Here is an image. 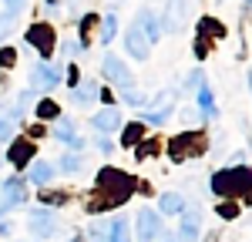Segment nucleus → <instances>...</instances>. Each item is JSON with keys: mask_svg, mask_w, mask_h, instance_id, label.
Here are the masks:
<instances>
[{"mask_svg": "<svg viewBox=\"0 0 252 242\" xmlns=\"http://www.w3.org/2000/svg\"><path fill=\"white\" fill-rule=\"evenodd\" d=\"M7 138H10V121L0 118V141H7Z\"/></svg>", "mask_w": 252, "mask_h": 242, "instance_id": "nucleus-36", "label": "nucleus"}, {"mask_svg": "<svg viewBox=\"0 0 252 242\" xmlns=\"http://www.w3.org/2000/svg\"><path fill=\"white\" fill-rule=\"evenodd\" d=\"M249 91H252V71H249Z\"/></svg>", "mask_w": 252, "mask_h": 242, "instance_id": "nucleus-42", "label": "nucleus"}, {"mask_svg": "<svg viewBox=\"0 0 252 242\" xmlns=\"http://www.w3.org/2000/svg\"><path fill=\"white\" fill-rule=\"evenodd\" d=\"M115 30H118V17L108 14V17H104V30H101V44H111V40H115Z\"/></svg>", "mask_w": 252, "mask_h": 242, "instance_id": "nucleus-26", "label": "nucleus"}, {"mask_svg": "<svg viewBox=\"0 0 252 242\" xmlns=\"http://www.w3.org/2000/svg\"><path fill=\"white\" fill-rule=\"evenodd\" d=\"M185 88H189V91H198V88H202V71H192L189 81H185Z\"/></svg>", "mask_w": 252, "mask_h": 242, "instance_id": "nucleus-32", "label": "nucleus"}, {"mask_svg": "<svg viewBox=\"0 0 252 242\" xmlns=\"http://www.w3.org/2000/svg\"><path fill=\"white\" fill-rule=\"evenodd\" d=\"M152 155H158V141L148 138V141H138V161L152 158Z\"/></svg>", "mask_w": 252, "mask_h": 242, "instance_id": "nucleus-27", "label": "nucleus"}, {"mask_svg": "<svg viewBox=\"0 0 252 242\" xmlns=\"http://www.w3.org/2000/svg\"><path fill=\"white\" fill-rule=\"evenodd\" d=\"M14 64H17V51L14 47H3L0 51V67H14Z\"/></svg>", "mask_w": 252, "mask_h": 242, "instance_id": "nucleus-30", "label": "nucleus"}, {"mask_svg": "<svg viewBox=\"0 0 252 242\" xmlns=\"http://www.w3.org/2000/svg\"><path fill=\"white\" fill-rule=\"evenodd\" d=\"M91 124H94V131H101V135L118 131V128H121V111H118V108H101L94 118H91Z\"/></svg>", "mask_w": 252, "mask_h": 242, "instance_id": "nucleus-15", "label": "nucleus"}, {"mask_svg": "<svg viewBox=\"0 0 252 242\" xmlns=\"http://www.w3.org/2000/svg\"><path fill=\"white\" fill-rule=\"evenodd\" d=\"M198 34H202V37H205V34H212V37H222V34H225V27H222V24H219V20H198Z\"/></svg>", "mask_w": 252, "mask_h": 242, "instance_id": "nucleus-25", "label": "nucleus"}, {"mask_svg": "<svg viewBox=\"0 0 252 242\" xmlns=\"http://www.w3.org/2000/svg\"><path fill=\"white\" fill-rule=\"evenodd\" d=\"M71 98H74V104H91V101L101 98V84L97 81H78L71 88Z\"/></svg>", "mask_w": 252, "mask_h": 242, "instance_id": "nucleus-16", "label": "nucleus"}, {"mask_svg": "<svg viewBox=\"0 0 252 242\" xmlns=\"http://www.w3.org/2000/svg\"><path fill=\"white\" fill-rule=\"evenodd\" d=\"M88 236H91V242H108V225L104 222H91L88 225Z\"/></svg>", "mask_w": 252, "mask_h": 242, "instance_id": "nucleus-28", "label": "nucleus"}, {"mask_svg": "<svg viewBox=\"0 0 252 242\" xmlns=\"http://www.w3.org/2000/svg\"><path fill=\"white\" fill-rule=\"evenodd\" d=\"M246 10H252V0H246Z\"/></svg>", "mask_w": 252, "mask_h": 242, "instance_id": "nucleus-41", "label": "nucleus"}, {"mask_svg": "<svg viewBox=\"0 0 252 242\" xmlns=\"http://www.w3.org/2000/svg\"><path fill=\"white\" fill-rule=\"evenodd\" d=\"M40 199H44V202H54V205H61V202H67V195H47V192H44Z\"/></svg>", "mask_w": 252, "mask_h": 242, "instance_id": "nucleus-37", "label": "nucleus"}, {"mask_svg": "<svg viewBox=\"0 0 252 242\" xmlns=\"http://www.w3.org/2000/svg\"><path fill=\"white\" fill-rule=\"evenodd\" d=\"M178 219H182V236H178V242H198V232H202V212L185 209Z\"/></svg>", "mask_w": 252, "mask_h": 242, "instance_id": "nucleus-13", "label": "nucleus"}, {"mask_svg": "<svg viewBox=\"0 0 252 242\" xmlns=\"http://www.w3.org/2000/svg\"><path fill=\"white\" fill-rule=\"evenodd\" d=\"M108 242H131V225H128L125 215H118V219L111 222V229H108Z\"/></svg>", "mask_w": 252, "mask_h": 242, "instance_id": "nucleus-20", "label": "nucleus"}, {"mask_svg": "<svg viewBox=\"0 0 252 242\" xmlns=\"http://www.w3.org/2000/svg\"><path fill=\"white\" fill-rule=\"evenodd\" d=\"M37 155V148H34V141H14L10 145V155L7 158L14 161L17 168H24V165H31V158Z\"/></svg>", "mask_w": 252, "mask_h": 242, "instance_id": "nucleus-17", "label": "nucleus"}, {"mask_svg": "<svg viewBox=\"0 0 252 242\" xmlns=\"http://www.w3.org/2000/svg\"><path fill=\"white\" fill-rule=\"evenodd\" d=\"M37 118L40 121H58L61 118V108L54 101H37Z\"/></svg>", "mask_w": 252, "mask_h": 242, "instance_id": "nucleus-24", "label": "nucleus"}, {"mask_svg": "<svg viewBox=\"0 0 252 242\" xmlns=\"http://www.w3.org/2000/svg\"><path fill=\"white\" fill-rule=\"evenodd\" d=\"M10 14H0V37H7V30H10Z\"/></svg>", "mask_w": 252, "mask_h": 242, "instance_id": "nucleus-35", "label": "nucleus"}, {"mask_svg": "<svg viewBox=\"0 0 252 242\" xmlns=\"http://www.w3.org/2000/svg\"><path fill=\"white\" fill-rule=\"evenodd\" d=\"M215 215H222V219H235V215H239V205H235V202H219V205H215Z\"/></svg>", "mask_w": 252, "mask_h": 242, "instance_id": "nucleus-29", "label": "nucleus"}, {"mask_svg": "<svg viewBox=\"0 0 252 242\" xmlns=\"http://www.w3.org/2000/svg\"><path fill=\"white\" fill-rule=\"evenodd\" d=\"M61 172H81V158H74V155H67V158H61Z\"/></svg>", "mask_w": 252, "mask_h": 242, "instance_id": "nucleus-31", "label": "nucleus"}, {"mask_svg": "<svg viewBox=\"0 0 252 242\" xmlns=\"http://www.w3.org/2000/svg\"><path fill=\"white\" fill-rule=\"evenodd\" d=\"M172 104H175V91H161L148 108H141V118L148 124H155V128H161L165 121L172 118Z\"/></svg>", "mask_w": 252, "mask_h": 242, "instance_id": "nucleus-5", "label": "nucleus"}, {"mask_svg": "<svg viewBox=\"0 0 252 242\" xmlns=\"http://www.w3.org/2000/svg\"><path fill=\"white\" fill-rule=\"evenodd\" d=\"M51 179H54V165H47V161H34V165H31V182L47 185Z\"/></svg>", "mask_w": 252, "mask_h": 242, "instance_id": "nucleus-22", "label": "nucleus"}, {"mask_svg": "<svg viewBox=\"0 0 252 242\" xmlns=\"http://www.w3.org/2000/svg\"><path fill=\"white\" fill-rule=\"evenodd\" d=\"M97 148H101V151H104V155H108V151H111V148H115V145H111V141H108V138H97Z\"/></svg>", "mask_w": 252, "mask_h": 242, "instance_id": "nucleus-38", "label": "nucleus"}, {"mask_svg": "<svg viewBox=\"0 0 252 242\" xmlns=\"http://www.w3.org/2000/svg\"><path fill=\"white\" fill-rule=\"evenodd\" d=\"M141 135H145V124H141V121H131V124L125 128V135H121V145H125V148H128V145H138Z\"/></svg>", "mask_w": 252, "mask_h": 242, "instance_id": "nucleus-23", "label": "nucleus"}, {"mask_svg": "<svg viewBox=\"0 0 252 242\" xmlns=\"http://www.w3.org/2000/svg\"><path fill=\"white\" fill-rule=\"evenodd\" d=\"M71 242H81V239H78V236H74V239H71Z\"/></svg>", "mask_w": 252, "mask_h": 242, "instance_id": "nucleus-44", "label": "nucleus"}, {"mask_svg": "<svg viewBox=\"0 0 252 242\" xmlns=\"http://www.w3.org/2000/svg\"><path fill=\"white\" fill-rule=\"evenodd\" d=\"M104 78L111 81L118 91H128V88H135V78H131V71L125 67V60L118 58V54H108V58H104Z\"/></svg>", "mask_w": 252, "mask_h": 242, "instance_id": "nucleus-6", "label": "nucleus"}, {"mask_svg": "<svg viewBox=\"0 0 252 242\" xmlns=\"http://www.w3.org/2000/svg\"><path fill=\"white\" fill-rule=\"evenodd\" d=\"M27 44H34L40 54H51V51H54V30H51L47 24H34V27L27 30Z\"/></svg>", "mask_w": 252, "mask_h": 242, "instance_id": "nucleus-14", "label": "nucleus"}, {"mask_svg": "<svg viewBox=\"0 0 252 242\" xmlns=\"http://www.w3.org/2000/svg\"><path fill=\"white\" fill-rule=\"evenodd\" d=\"M27 229H31L37 239H54V236L61 232V222H58V215H54L51 209L37 205V209H31V215H27Z\"/></svg>", "mask_w": 252, "mask_h": 242, "instance_id": "nucleus-3", "label": "nucleus"}, {"mask_svg": "<svg viewBox=\"0 0 252 242\" xmlns=\"http://www.w3.org/2000/svg\"><path fill=\"white\" fill-rule=\"evenodd\" d=\"M3 88H7V78H3V74H0V91H3Z\"/></svg>", "mask_w": 252, "mask_h": 242, "instance_id": "nucleus-39", "label": "nucleus"}, {"mask_svg": "<svg viewBox=\"0 0 252 242\" xmlns=\"http://www.w3.org/2000/svg\"><path fill=\"white\" fill-rule=\"evenodd\" d=\"M202 151H205V138H202L198 131L178 135V138H172V145H168L172 161H185V158H192V155H202Z\"/></svg>", "mask_w": 252, "mask_h": 242, "instance_id": "nucleus-4", "label": "nucleus"}, {"mask_svg": "<svg viewBox=\"0 0 252 242\" xmlns=\"http://www.w3.org/2000/svg\"><path fill=\"white\" fill-rule=\"evenodd\" d=\"M158 209H161V215H182V212H185V199H182L178 192H165V195L158 199Z\"/></svg>", "mask_w": 252, "mask_h": 242, "instance_id": "nucleus-19", "label": "nucleus"}, {"mask_svg": "<svg viewBox=\"0 0 252 242\" xmlns=\"http://www.w3.org/2000/svg\"><path fill=\"white\" fill-rule=\"evenodd\" d=\"M135 24L141 27V34L148 37V44H158V37H161V17H155L152 7H141L138 17H135Z\"/></svg>", "mask_w": 252, "mask_h": 242, "instance_id": "nucleus-9", "label": "nucleus"}, {"mask_svg": "<svg viewBox=\"0 0 252 242\" xmlns=\"http://www.w3.org/2000/svg\"><path fill=\"white\" fill-rule=\"evenodd\" d=\"M31 84H34V88H44V91H51V88H58V84H61V71H58V67H51V64H34V67H31Z\"/></svg>", "mask_w": 252, "mask_h": 242, "instance_id": "nucleus-10", "label": "nucleus"}, {"mask_svg": "<svg viewBox=\"0 0 252 242\" xmlns=\"http://www.w3.org/2000/svg\"><path fill=\"white\" fill-rule=\"evenodd\" d=\"M0 195H3V209L10 212V209H17L20 202H24V179L20 175H14V179H7V182H0Z\"/></svg>", "mask_w": 252, "mask_h": 242, "instance_id": "nucleus-11", "label": "nucleus"}, {"mask_svg": "<svg viewBox=\"0 0 252 242\" xmlns=\"http://www.w3.org/2000/svg\"><path fill=\"white\" fill-rule=\"evenodd\" d=\"M161 232V222L152 209H141L138 212V242H155V236Z\"/></svg>", "mask_w": 252, "mask_h": 242, "instance_id": "nucleus-12", "label": "nucleus"}, {"mask_svg": "<svg viewBox=\"0 0 252 242\" xmlns=\"http://www.w3.org/2000/svg\"><path fill=\"white\" fill-rule=\"evenodd\" d=\"M138 182L128 175V172H118V168H101L97 172V195L91 199V212H108L135 192Z\"/></svg>", "mask_w": 252, "mask_h": 242, "instance_id": "nucleus-1", "label": "nucleus"}, {"mask_svg": "<svg viewBox=\"0 0 252 242\" xmlns=\"http://www.w3.org/2000/svg\"><path fill=\"white\" fill-rule=\"evenodd\" d=\"M198 111H202V118H219V108H215V98H212V91H209V88H205V84H202V88H198Z\"/></svg>", "mask_w": 252, "mask_h": 242, "instance_id": "nucleus-21", "label": "nucleus"}, {"mask_svg": "<svg viewBox=\"0 0 252 242\" xmlns=\"http://www.w3.org/2000/svg\"><path fill=\"white\" fill-rule=\"evenodd\" d=\"M58 141H64V145H74V148H81V145H84V141H81V135H78V128H74V121L64 118V115L58 118Z\"/></svg>", "mask_w": 252, "mask_h": 242, "instance_id": "nucleus-18", "label": "nucleus"}, {"mask_svg": "<svg viewBox=\"0 0 252 242\" xmlns=\"http://www.w3.org/2000/svg\"><path fill=\"white\" fill-rule=\"evenodd\" d=\"M161 242H178V239H161Z\"/></svg>", "mask_w": 252, "mask_h": 242, "instance_id": "nucleus-43", "label": "nucleus"}, {"mask_svg": "<svg viewBox=\"0 0 252 242\" xmlns=\"http://www.w3.org/2000/svg\"><path fill=\"white\" fill-rule=\"evenodd\" d=\"M24 3H27V0H7V10H3V14H10V17H14V14L24 10Z\"/></svg>", "mask_w": 252, "mask_h": 242, "instance_id": "nucleus-34", "label": "nucleus"}, {"mask_svg": "<svg viewBox=\"0 0 252 242\" xmlns=\"http://www.w3.org/2000/svg\"><path fill=\"white\" fill-rule=\"evenodd\" d=\"M81 51H84L81 40H64V54H81Z\"/></svg>", "mask_w": 252, "mask_h": 242, "instance_id": "nucleus-33", "label": "nucleus"}, {"mask_svg": "<svg viewBox=\"0 0 252 242\" xmlns=\"http://www.w3.org/2000/svg\"><path fill=\"white\" fill-rule=\"evenodd\" d=\"M252 188V168L246 165H229V168H222V172H215L212 175V192L219 195H246Z\"/></svg>", "mask_w": 252, "mask_h": 242, "instance_id": "nucleus-2", "label": "nucleus"}, {"mask_svg": "<svg viewBox=\"0 0 252 242\" xmlns=\"http://www.w3.org/2000/svg\"><path fill=\"white\" fill-rule=\"evenodd\" d=\"M125 51H128V54H131L135 60H148V51H152V44H148V37L141 34V27H138V24H131V27H128Z\"/></svg>", "mask_w": 252, "mask_h": 242, "instance_id": "nucleus-8", "label": "nucleus"}, {"mask_svg": "<svg viewBox=\"0 0 252 242\" xmlns=\"http://www.w3.org/2000/svg\"><path fill=\"white\" fill-rule=\"evenodd\" d=\"M3 212H7V209H3V195H0V215H3Z\"/></svg>", "mask_w": 252, "mask_h": 242, "instance_id": "nucleus-40", "label": "nucleus"}, {"mask_svg": "<svg viewBox=\"0 0 252 242\" xmlns=\"http://www.w3.org/2000/svg\"><path fill=\"white\" fill-rule=\"evenodd\" d=\"M189 7H192V0H168V10H165L161 27L172 30V34H178L182 24H185V17H189Z\"/></svg>", "mask_w": 252, "mask_h": 242, "instance_id": "nucleus-7", "label": "nucleus"}]
</instances>
